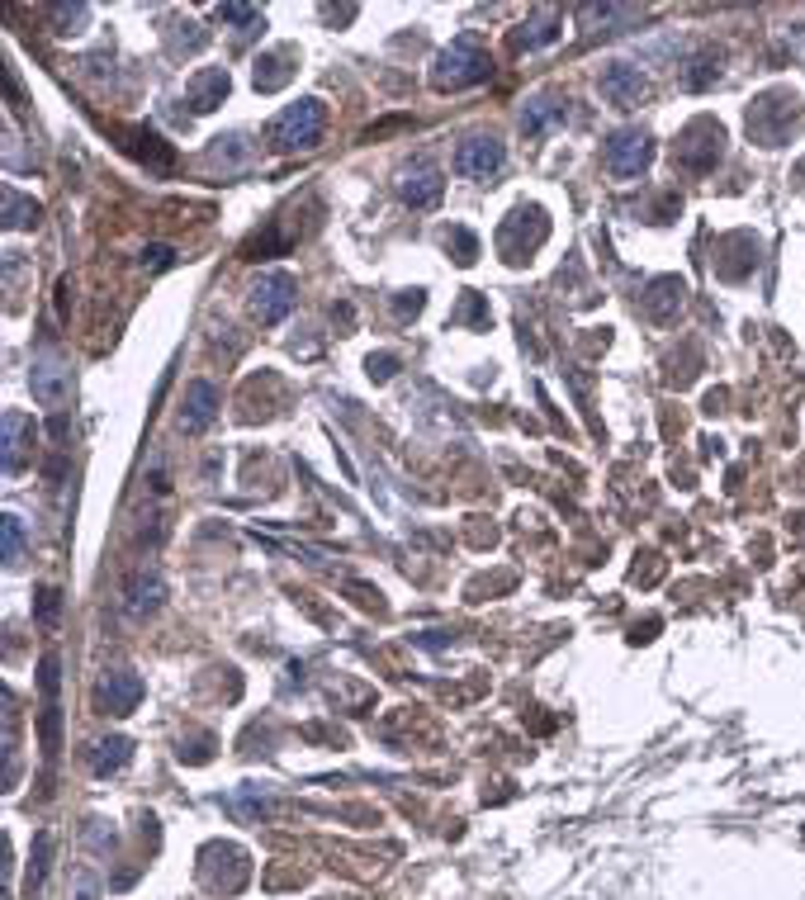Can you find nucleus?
Returning a JSON list of instances; mask_svg holds the SVG:
<instances>
[{
  "mask_svg": "<svg viewBox=\"0 0 805 900\" xmlns=\"http://www.w3.org/2000/svg\"><path fill=\"white\" fill-rule=\"evenodd\" d=\"M493 62H489V48H483L479 33H460L455 43H445L432 62V85L436 91H464V85H479L489 81Z\"/></svg>",
  "mask_w": 805,
  "mask_h": 900,
  "instance_id": "obj_1",
  "label": "nucleus"
},
{
  "mask_svg": "<svg viewBox=\"0 0 805 900\" xmlns=\"http://www.w3.org/2000/svg\"><path fill=\"white\" fill-rule=\"evenodd\" d=\"M792 133H805V104L792 91H767L748 104V138L763 148L792 143Z\"/></svg>",
  "mask_w": 805,
  "mask_h": 900,
  "instance_id": "obj_2",
  "label": "nucleus"
},
{
  "mask_svg": "<svg viewBox=\"0 0 805 900\" xmlns=\"http://www.w3.org/2000/svg\"><path fill=\"white\" fill-rule=\"evenodd\" d=\"M322 129H328V110H322V100L303 95L294 100L290 110H280L275 123H271V148L275 152H309L322 143Z\"/></svg>",
  "mask_w": 805,
  "mask_h": 900,
  "instance_id": "obj_3",
  "label": "nucleus"
},
{
  "mask_svg": "<svg viewBox=\"0 0 805 900\" xmlns=\"http://www.w3.org/2000/svg\"><path fill=\"white\" fill-rule=\"evenodd\" d=\"M721 152H725V129L715 119H692L683 133H677V143H673V166H683L692 175H706L715 162H721Z\"/></svg>",
  "mask_w": 805,
  "mask_h": 900,
  "instance_id": "obj_4",
  "label": "nucleus"
},
{
  "mask_svg": "<svg viewBox=\"0 0 805 900\" xmlns=\"http://www.w3.org/2000/svg\"><path fill=\"white\" fill-rule=\"evenodd\" d=\"M602 162L616 181H635V175H644V166L654 162V138L644 129H616L602 148Z\"/></svg>",
  "mask_w": 805,
  "mask_h": 900,
  "instance_id": "obj_5",
  "label": "nucleus"
},
{
  "mask_svg": "<svg viewBox=\"0 0 805 900\" xmlns=\"http://www.w3.org/2000/svg\"><path fill=\"white\" fill-rule=\"evenodd\" d=\"M545 233H550L545 209H535V204L512 209L507 223H503V233H497V252H503L507 261H526V256L535 252V246L545 242Z\"/></svg>",
  "mask_w": 805,
  "mask_h": 900,
  "instance_id": "obj_6",
  "label": "nucleus"
},
{
  "mask_svg": "<svg viewBox=\"0 0 805 900\" xmlns=\"http://www.w3.org/2000/svg\"><path fill=\"white\" fill-rule=\"evenodd\" d=\"M294 294H299V285H294L290 271H265L252 285V313L265 327H275V323H284V317L294 313Z\"/></svg>",
  "mask_w": 805,
  "mask_h": 900,
  "instance_id": "obj_7",
  "label": "nucleus"
},
{
  "mask_svg": "<svg viewBox=\"0 0 805 900\" xmlns=\"http://www.w3.org/2000/svg\"><path fill=\"white\" fill-rule=\"evenodd\" d=\"M711 266H715V275H721V280H744V275H754V266H758V237H754V233H725V237H715Z\"/></svg>",
  "mask_w": 805,
  "mask_h": 900,
  "instance_id": "obj_8",
  "label": "nucleus"
},
{
  "mask_svg": "<svg viewBox=\"0 0 805 900\" xmlns=\"http://www.w3.org/2000/svg\"><path fill=\"white\" fill-rule=\"evenodd\" d=\"M441 195H445V181H441L436 162L417 156V162H407V166L399 171V200H403V204L432 209V204H441Z\"/></svg>",
  "mask_w": 805,
  "mask_h": 900,
  "instance_id": "obj_9",
  "label": "nucleus"
},
{
  "mask_svg": "<svg viewBox=\"0 0 805 900\" xmlns=\"http://www.w3.org/2000/svg\"><path fill=\"white\" fill-rule=\"evenodd\" d=\"M597 85H602V95L612 100L616 110H635V104L650 100V77H644L640 67H631V62H612Z\"/></svg>",
  "mask_w": 805,
  "mask_h": 900,
  "instance_id": "obj_10",
  "label": "nucleus"
},
{
  "mask_svg": "<svg viewBox=\"0 0 805 900\" xmlns=\"http://www.w3.org/2000/svg\"><path fill=\"white\" fill-rule=\"evenodd\" d=\"M507 162V148L497 138H464L460 152H455V171L470 175V181H489Z\"/></svg>",
  "mask_w": 805,
  "mask_h": 900,
  "instance_id": "obj_11",
  "label": "nucleus"
},
{
  "mask_svg": "<svg viewBox=\"0 0 805 900\" xmlns=\"http://www.w3.org/2000/svg\"><path fill=\"white\" fill-rule=\"evenodd\" d=\"M29 390H33V398H39L43 408H62V403L71 398V370L48 351V356H39L33 370H29Z\"/></svg>",
  "mask_w": 805,
  "mask_h": 900,
  "instance_id": "obj_12",
  "label": "nucleus"
},
{
  "mask_svg": "<svg viewBox=\"0 0 805 900\" xmlns=\"http://www.w3.org/2000/svg\"><path fill=\"white\" fill-rule=\"evenodd\" d=\"M683 294H687V285H683L677 275H658V280H650V285H644L640 309H644V317H650V323H673L677 309H683Z\"/></svg>",
  "mask_w": 805,
  "mask_h": 900,
  "instance_id": "obj_13",
  "label": "nucleus"
},
{
  "mask_svg": "<svg viewBox=\"0 0 805 900\" xmlns=\"http://www.w3.org/2000/svg\"><path fill=\"white\" fill-rule=\"evenodd\" d=\"M142 701V678L129 674V668H114V674L100 678V711L110 716H133Z\"/></svg>",
  "mask_w": 805,
  "mask_h": 900,
  "instance_id": "obj_14",
  "label": "nucleus"
},
{
  "mask_svg": "<svg viewBox=\"0 0 805 900\" xmlns=\"http://www.w3.org/2000/svg\"><path fill=\"white\" fill-rule=\"evenodd\" d=\"M560 33H564V10L541 6V10H531L526 24L512 33V48H516V52H535V48H550L554 39H560Z\"/></svg>",
  "mask_w": 805,
  "mask_h": 900,
  "instance_id": "obj_15",
  "label": "nucleus"
},
{
  "mask_svg": "<svg viewBox=\"0 0 805 900\" xmlns=\"http://www.w3.org/2000/svg\"><path fill=\"white\" fill-rule=\"evenodd\" d=\"M564 119H568V104L560 95H535L522 110V133L526 138H545L554 129H564Z\"/></svg>",
  "mask_w": 805,
  "mask_h": 900,
  "instance_id": "obj_16",
  "label": "nucleus"
},
{
  "mask_svg": "<svg viewBox=\"0 0 805 900\" xmlns=\"http://www.w3.org/2000/svg\"><path fill=\"white\" fill-rule=\"evenodd\" d=\"M161 597H167V584H161V574L157 569H138L129 578V588H123V607H129V616H152L161 607Z\"/></svg>",
  "mask_w": 805,
  "mask_h": 900,
  "instance_id": "obj_17",
  "label": "nucleus"
},
{
  "mask_svg": "<svg viewBox=\"0 0 805 900\" xmlns=\"http://www.w3.org/2000/svg\"><path fill=\"white\" fill-rule=\"evenodd\" d=\"M228 67H204L200 77L190 81V91H185V100H190V110L194 114H209V110H219V104L228 100Z\"/></svg>",
  "mask_w": 805,
  "mask_h": 900,
  "instance_id": "obj_18",
  "label": "nucleus"
},
{
  "mask_svg": "<svg viewBox=\"0 0 805 900\" xmlns=\"http://www.w3.org/2000/svg\"><path fill=\"white\" fill-rule=\"evenodd\" d=\"M219 417V390L209 380H194L185 390V408H181V427L185 432H204L209 422Z\"/></svg>",
  "mask_w": 805,
  "mask_h": 900,
  "instance_id": "obj_19",
  "label": "nucleus"
},
{
  "mask_svg": "<svg viewBox=\"0 0 805 900\" xmlns=\"http://www.w3.org/2000/svg\"><path fill=\"white\" fill-rule=\"evenodd\" d=\"M0 427H6V474H20L24 455L33 446V422L20 408H10L6 417H0Z\"/></svg>",
  "mask_w": 805,
  "mask_h": 900,
  "instance_id": "obj_20",
  "label": "nucleus"
},
{
  "mask_svg": "<svg viewBox=\"0 0 805 900\" xmlns=\"http://www.w3.org/2000/svg\"><path fill=\"white\" fill-rule=\"evenodd\" d=\"M640 6H583L578 10V24L587 33H616V24H635L640 20Z\"/></svg>",
  "mask_w": 805,
  "mask_h": 900,
  "instance_id": "obj_21",
  "label": "nucleus"
},
{
  "mask_svg": "<svg viewBox=\"0 0 805 900\" xmlns=\"http://www.w3.org/2000/svg\"><path fill=\"white\" fill-rule=\"evenodd\" d=\"M294 48H275V52H261L256 58V72H252V81H256V91H280L284 81L294 77Z\"/></svg>",
  "mask_w": 805,
  "mask_h": 900,
  "instance_id": "obj_22",
  "label": "nucleus"
},
{
  "mask_svg": "<svg viewBox=\"0 0 805 900\" xmlns=\"http://www.w3.org/2000/svg\"><path fill=\"white\" fill-rule=\"evenodd\" d=\"M129 758H133V739H123V735L100 739L95 754H91V772L95 778H114V772L129 768Z\"/></svg>",
  "mask_w": 805,
  "mask_h": 900,
  "instance_id": "obj_23",
  "label": "nucleus"
},
{
  "mask_svg": "<svg viewBox=\"0 0 805 900\" xmlns=\"http://www.w3.org/2000/svg\"><path fill=\"white\" fill-rule=\"evenodd\" d=\"M39 200H29V195H20L14 185H6V227L10 233H24V227H33L39 223Z\"/></svg>",
  "mask_w": 805,
  "mask_h": 900,
  "instance_id": "obj_24",
  "label": "nucleus"
},
{
  "mask_svg": "<svg viewBox=\"0 0 805 900\" xmlns=\"http://www.w3.org/2000/svg\"><path fill=\"white\" fill-rule=\"evenodd\" d=\"M133 152L142 156V162H157V166H171L175 162V152L161 143L157 133H148V129H133Z\"/></svg>",
  "mask_w": 805,
  "mask_h": 900,
  "instance_id": "obj_25",
  "label": "nucleus"
},
{
  "mask_svg": "<svg viewBox=\"0 0 805 900\" xmlns=\"http://www.w3.org/2000/svg\"><path fill=\"white\" fill-rule=\"evenodd\" d=\"M445 252H455L460 266H474L479 261V237L470 227H445Z\"/></svg>",
  "mask_w": 805,
  "mask_h": 900,
  "instance_id": "obj_26",
  "label": "nucleus"
},
{
  "mask_svg": "<svg viewBox=\"0 0 805 900\" xmlns=\"http://www.w3.org/2000/svg\"><path fill=\"white\" fill-rule=\"evenodd\" d=\"M48 14H52V24H58V33H67V39H71V33H81L85 20H91V6L77 0V6H52Z\"/></svg>",
  "mask_w": 805,
  "mask_h": 900,
  "instance_id": "obj_27",
  "label": "nucleus"
},
{
  "mask_svg": "<svg viewBox=\"0 0 805 900\" xmlns=\"http://www.w3.org/2000/svg\"><path fill=\"white\" fill-rule=\"evenodd\" d=\"M451 317H455V323H470V327H479V332H489V304H483V294H474V290H464L460 309H455Z\"/></svg>",
  "mask_w": 805,
  "mask_h": 900,
  "instance_id": "obj_28",
  "label": "nucleus"
},
{
  "mask_svg": "<svg viewBox=\"0 0 805 900\" xmlns=\"http://www.w3.org/2000/svg\"><path fill=\"white\" fill-rule=\"evenodd\" d=\"M687 67H692V72H683V85H687V91H706V85H711L715 77H721V67H715L711 52H696V58H692Z\"/></svg>",
  "mask_w": 805,
  "mask_h": 900,
  "instance_id": "obj_29",
  "label": "nucleus"
},
{
  "mask_svg": "<svg viewBox=\"0 0 805 900\" xmlns=\"http://www.w3.org/2000/svg\"><path fill=\"white\" fill-rule=\"evenodd\" d=\"M219 20L223 24H238V33L246 39V33L261 29V10L256 6H219Z\"/></svg>",
  "mask_w": 805,
  "mask_h": 900,
  "instance_id": "obj_30",
  "label": "nucleus"
},
{
  "mask_svg": "<svg viewBox=\"0 0 805 900\" xmlns=\"http://www.w3.org/2000/svg\"><path fill=\"white\" fill-rule=\"evenodd\" d=\"M48 853H52V839H48V835H39V839H33V862H29V891H39V887H43Z\"/></svg>",
  "mask_w": 805,
  "mask_h": 900,
  "instance_id": "obj_31",
  "label": "nucleus"
},
{
  "mask_svg": "<svg viewBox=\"0 0 805 900\" xmlns=\"http://www.w3.org/2000/svg\"><path fill=\"white\" fill-rule=\"evenodd\" d=\"M20 559H24V526H20V517L10 512V517H6V564L14 569Z\"/></svg>",
  "mask_w": 805,
  "mask_h": 900,
  "instance_id": "obj_32",
  "label": "nucleus"
},
{
  "mask_svg": "<svg viewBox=\"0 0 805 900\" xmlns=\"http://www.w3.org/2000/svg\"><path fill=\"white\" fill-rule=\"evenodd\" d=\"M58 607H62V593H58V588H43L39 603H33V616H39V626H58Z\"/></svg>",
  "mask_w": 805,
  "mask_h": 900,
  "instance_id": "obj_33",
  "label": "nucleus"
},
{
  "mask_svg": "<svg viewBox=\"0 0 805 900\" xmlns=\"http://www.w3.org/2000/svg\"><path fill=\"white\" fill-rule=\"evenodd\" d=\"M175 261V252L167 242H152V246H142V271H167Z\"/></svg>",
  "mask_w": 805,
  "mask_h": 900,
  "instance_id": "obj_34",
  "label": "nucleus"
},
{
  "mask_svg": "<svg viewBox=\"0 0 805 900\" xmlns=\"http://www.w3.org/2000/svg\"><path fill=\"white\" fill-rule=\"evenodd\" d=\"M393 370H399V356H370V380H393Z\"/></svg>",
  "mask_w": 805,
  "mask_h": 900,
  "instance_id": "obj_35",
  "label": "nucleus"
},
{
  "mask_svg": "<svg viewBox=\"0 0 805 900\" xmlns=\"http://www.w3.org/2000/svg\"><path fill=\"white\" fill-rule=\"evenodd\" d=\"M77 900H100V887H95V877H91V872H81V877H77Z\"/></svg>",
  "mask_w": 805,
  "mask_h": 900,
  "instance_id": "obj_36",
  "label": "nucleus"
},
{
  "mask_svg": "<svg viewBox=\"0 0 805 900\" xmlns=\"http://www.w3.org/2000/svg\"><path fill=\"white\" fill-rule=\"evenodd\" d=\"M426 304V294L422 290H413V299H399V313H417Z\"/></svg>",
  "mask_w": 805,
  "mask_h": 900,
  "instance_id": "obj_37",
  "label": "nucleus"
}]
</instances>
